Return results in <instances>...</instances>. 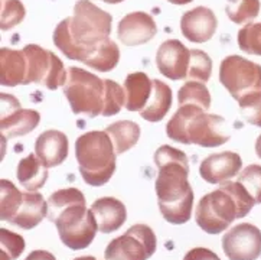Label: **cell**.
<instances>
[{"label": "cell", "instance_id": "obj_35", "mask_svg": "<svg viewBox=\"0 0 261 260\" xmlns=\"http://www.w3.org/2000/svg\"><path fill=\"white\" fill-rule=\"evenodd\" d=\"M2 237V253L6 254L10 260H16L25 250V240L22 235L12 233L6 228L0 230Z\"/></svg>", "mask_w": 261, "mask_h": 260}, {"label": "cell", "instance_id": "obj_11", "mask_svg": "<svg viewBox=\"0 0 261 260\" xmlns=\"http://www.w3.org/2000/svg\"><path fill=\"white\" fill-rule=\"evenodd\" d=\"M222 249L229 260H257L261 256V231L250 223L232 227L222 237Z\"/></svg>", "mask_w": 261, "mask_h": 260}, {"label": "cell", "instance_id": "obj_9", "mask_svg": "<svg viewBox=\"0 0 261 260\" xmlns=\"http://www.w3.org/2000/svg\"><path fill=\"white\" fill-rule=\"evenodd\" d=\"M23 52L28 61L25 85L35 83L45 85L48 90H57L61 85H65L68 71L54 52L34 43L26 45Z\"/></svg>", "mask_w": 261, "mask_h": 260}, {"label": "cell", "instance_id": "obj_37", "mask_svg": "<svg viewBox=\"0 0 261 260\" xmlns=\"http://www.w3.org/2000/svg\"><path fill=\"white\" fill-rule=\"evenodd\" d=\"M25 260H57L54 257V254L45 250H35V252L29 253V256Z\"/></svg>", "mask_w": 261, "mask_h": 260}, {"label": "cell", "instance_id": "obj_12", "mask_svg": "<svg viewBox=\"0 0 261 260\" xmlns=\"http://www.w3.org/2000/svg\"><path fill=\"white\" fill-rule=\"evenodd\" d=\"M41 122V114L36 110L22 109L19 101L12 94H2V136L17 137L31 133Z\"/></svg>", "mask_w": 261, "mask_h": 260}, {"label": "cell", "instance_id": "obj_36", "mask_svg": "<svg viewBox=\"0 0 261 260\" xmlns=\"http://www.w3.org/2000/svg\"><path fill=\"white\" fill-rule=\"evenodd\" d=\"M184 260H221L218 257V254L210 250V249H205V247H195L192 250L186 253Z\"/></svg>", "mask_w": 261, "mask_h": 260}, {"label": "cell", "instance_id": "obj_23", "mask_svg": "<svg viewBox=\"0 0 261 260\" xmlns=\"http://www.w3.org/2000/svg\"><path fill=\"white\" fill-rule=\"evenodd\" d=\"M170 107H172L170 87L160 80H153L152 97L146 104V107L142 111H139L140 116L147 122L156 123V122H160L162 119H165Z\"/></svg>", "mask_w": 261, "mask_h": 260}, {"label": "cell", "instance_id": "obj_7", "mask_svg": "<svg viewBox=\"0 0 261 260\" xmlns=\"http://www.w3.org/2000/svg\"><path fill=\"white\" fill-rule=\"evenodd\" d=\"M64 94L74 114L94 119L102 114L106 103V81L83 68L71 67Z\"/></svg>", "mask_w": 261, "mask_h": 260}, {"label": "cell", "instance_id": "obj_22", "mask_svg": "<svg viewBox=\"0 0 261 260\" xmlns=\"http://www.w3.org/2000/svg\"><path fill=\"white\" fill-rule=\"evenodd\" d=\"M17 181L28 191L35 193L48 181V168L36 155L31 153L17 165Z\"/></svg>", "mask_w": 261, "mask_h": 260}, {"label": "cell", "instance_id": "obj_38", "mask_svg": "<svg viewBox=\"0 0 261 260\" xmlns=\"http://www.w3.org/2000/svg\"><path fill=\"white\" fill-rule=\"evenodd\" d=\"M255 153H257V156L261 159V134L258 136L257 142H255Z\"/></svg>", "mask_w": 261, "mask_h": 260}, {"label": "cell", "instance_id": "obj_10", "mask_svg": "<svg viewBox=\"0 0 261 260\" xmlns=\"http://www.w3.org/2000/svg\"><path fill=\"white\" fill-rule=\"evenodd\" d=\"M154 231L146 224H135L123 235L111 240L104 252L106 260H147L156 252Z\"/></svg>", "mask_w": 261, "mask_h": 260}, {"label": "cell", "instance_id": "obj_8", "mask_svg": "<svg viewBox=\"0 0 261 260\" xmlns=\"http://www.w3.org/2000/svg\"><path fill=\"white\" fill-rule=\"evenodd\" d=\"M219 81L232 99L241 101L261 92V65L240 55H229L221 62Z\"/></svg>", "mask_w": 261, "mask_h": 260}, {"label": "cell", "instance_id": "obj_4", "mask_svg": "<svg viewBox=\"0 0 261 260\" xmlns=\"http://www.w3.org/2000/svg\"><path fill=\"white\" fill-rule=\"evenodd\" d=\"M255 201L238 181H227L218 190L203 195L195 211L196 224L208 234L225 231L237 218H244L253 210Z\"/></svg>", "mask_w": 261, "mask_h": 260}, {"label": "cell", "instance_id": "obj_31", "mask_svg": "<svg viewBox=\"0 0 261 260\" xmlns=\"http://www.w3.org/2000/svg\"><path fill=\"white\" fill-rule=\"evenodd\" d=\"M106 81V103H104V110L102 116L110 117L118 114L123 106H126V94L123 91L121 85L117 84L113 80H104Z\"/></svg>", "mask_w": 261, "mask_h": 260}, {"label": "cell", "instance_id": "obj_15", "mask_svg": "<svg viewBox=\"0 0 261 260\" xmlns=\"http://www.w3.org/2000/svg\"><path fill=\"white\" fill-rule=\"evenodd\" d=\"M158 34L156 22L146 12L128 13L120 20L117 28L118 39L127 46L143 45L153 39Z\"/></svg>", "mask_w": 261, "mask_h": 260}, {"label": "cell", "instance_id": "obj_21", "mask_svg": "<svg viewBox=\"0 0 261 260\" xmlns=\"http://www.w3.org/2000/svg\"><path fill=\"white\" fill-rule=\"evenodd\" d=\"M126 109L128 111H142L152 97L153 80L144 73H132L124 80Z\"/></svg>", "mask_w": 261, "mask_h": 260}, {"label": "cell", "instance_id": "obj_18", "mask_svg": "<svg viewBox=\"0 0 261 260\" xmlns=\"http://www.w3.org/2000/svg\"><path fill=\"white\" fill-rule=\"evenodd\" d=\"M91 211L97 221L98 231H101L102 234L117 231L127 220L126 205L113 197H104L94 201Z\"/></svg>", "mask_w": 261, "mask_h": 260}, {"label": "cell", "instance_id": "obj_26", "mask_svg": "<svg viewBox=\"0 0 261 260\" xmlns=\"http://www.w3.org/2000/svg\"><path fill=\"white\" fill-rule=\"evenodd\" d=\"M177 101L179 106L184 104H195L199 106L203 110L211 107V94L206 85L199 81H188L184 87L179 88L177 92Z\"/></svg>", "mask_w": 261, "mask_h": 260}, {"label": "cell", "instance_id": "obj_41", "mask_svg": "<svg viewBox=\"0 0 261 260\" xmlns=\"http://www.w3.org/2000/svg\"><path fill=\"white\" fill-rule=\"evenodd\" d=\"M74 260H97V259L93 257V256H83V257H76V259Z\"/></svg>", "mask_w": 261, "mask_h": 260}, {"label": "cell", "instance_id": "obj_16", "mask_svg": "<svg viewBox=\"0 0 261 260\" xmlns=\"http://www.w3.org/2000/svg\"><path fill=\"white\" fill-rule=\"evenodd\" d=\"M218 20L210 8L198 6L188 10L180 19V32L188 41L203 43L210 41L217 32Z\"/></svg>", "mask_w": 261, "mask_h": 260}, {"label": "cell", "instance_id": "obj_32", "mask_svg": "<svg viewBox=\"0 0 261 260\" xmlns=\"http://www.w3.org/2000/svg\"><path fill=\"white\" fill-rule=\"evenodd\" d=\"M26 9L20 0H2V29L9 31L25 19Z\"/></svg>", "mask_w": 261, "mask_h": 260}, {"label": "cell", "instance_id": "obj_3", "mask_svg": "<svg viewBox=\"0 0 261 260\" xmlns=\"http://www.w3.org/2000/svg\"><path fill=\"white\" fill-rule=\"evenodd\" d=\"M48 218L57 226L59 239L72 250L93 243L98 226L91 208H87L84 194L76 188H64L48 198Z\"/></svg>", "mask_w": 261, "mask_h": 260}, {"label": "cell", "instance_id": "obj_1", "mask_svg": "<svg viewBox=\"0 0 261 260\" xmlns=\"http://www.w3.org/2000/svg\"><path fill=\"white\" fill-rule=\"evenodd\" d=\"M154 163L159 169L154 188L162 216L170 224H185L192 217L194 207L188 156L185 152L163 145L154 153Z\"/></svg>", "mask_w": 261, "mask_h": 260}, {"label": "cell", "instance_id": "obj_29", "mask_svg": "<svg viewBox=\"0 0 261 260\" xmlns=\"http://www.w3.org/2000/svg\"><path fill=\"white\" fill-rule=\"evenodd\" d=\"M23 193H20L8 179H2V200H0V218L2 221H10L22 201Z\"/></svg>", "mask_w": 261, "mask_h": 260}, {"label": "cell", "instance_id": "obj_5", "mask_svg": "<svg viewBox=\"0 0 261 260\" xmlns=\"http://www.w3.org/2000/svg\"><path fill=\"white\" fill-rule=\"evenodd\" d=\"M225 119L210 114L195 104L179 106L173 117L166 125V134L173 142L199 145L202 148H217L229 140L224 130Z\"/></svg>", "mask_w": 261, "mask_h": 260}, {"label": "cell", "instance_id": "obj_30", "mask_svg": "<svg viewBox=\"0 0 261 260\" xmlns=\"http://www.w3.org/2000/svg\"><path fill=\"white\" fill-rule=\"evenodd\" d=\"M238 46L245 54L261 57V22L248 23L238 32Z\"/></svg>", "mask_w": 261, "mask_h": 260}, {"label": "cell", "instance_id": "obj_19", "mask_svg": "<svg viewBox=\"0 0 261 260\" xmlns=\"http://www.w3.org/2000/svg\"><path fill=\"white\" fill-rule=\"evenodd\" d=\"M45 217H48V201H45L39 193L28 191L23 193L22 201L9 223L23 230H31Z\"/></svg>", "mask_w": 261, "mask_h": 260}, {"label": "cell", "instance_id": "obj_28", "mask_svg": "<svg viewBox=\"0 0 261 260\" xmlns=\"http://www.w3.org/2000/svg\"><path fill=\"white\" fill-rule=\"evenodd\" d=\"M212 74V61L206 52L201 50H191V61L188 69V80L189 81H199L206 83Z\"/></svg>", "mask_w": 261, "mask_h": 260}, {"label": "cell", "instance_id": "obj_39", "mask_svg": "<svg viewBox=\"0 0 261 260\" xmlns=\"http://www.w3.org/2000/svg\"><path fill=\"white\" fill-rule=\"evenodd\" d=\"M172 5H186V3H191L192 0H168Z\"/></svg>", "mask_w": 261, "mask_h": 260}, {"label": "cell", "instance_id": "obj_27", "mask_svg": "<svg viewBox=\"0 0 261 260\" xmlns=\"http://www.w3.org/2000/svg\"><path fill=\"white\" fill-rule=\"evenodd\" d=\"M227 16L237 25L250 22L260 13V0H227Z\"/></svg>", "mask_w": 261, "mask_h": 260}, {"label": "cell", "instance_id": "obj_40", "mask_svg": "<svg viewBox=\"0 0 261 260\" xmlns=\"http://www.w3.org/2000/svg\"><path fill=\"white\" fill-rule=\"evenodd\" d=\"M102 2H106L109 5H117V3H121L123 0H102Z\"/></svg>", "mask_w": 261, "mask_h": 260}, {"label": "cell", "instance_id": "obj_25", "mask_svg": "<svg viewBox=\"0 0 261 260\" xmlns=\"http://www.w3.org/2000/svg\"><path fill=\"white\" fill-rule=\"evenodd\" d=\"M118 61H120V50L117 43L111 39H107L93 51V54L88 57L84 64L100 73H109L117 67Z\"/></svg>", "mask_w": 261, "mask_h": 260}, {"label": "cell", "instance_id": "obj_34", "mask_svg": "<svg viewBox=\"0 0 261 260\" xmlns=\"http://www.w3.org/2000/svg\"><path fill=\"white\" fill-rule=\"evenodd\" d=\"M238 104L245 122L253 126L261 127V92L245 97L238 101Z\"/></svg>", "mask_w": 261, "mask_h": 260}, {"label": "cell", "instance_id": "obj_33", "mask_svg": "<svg viewBox=\"0 0 261 260\" xmlns=\"http://www.w3.org/2000/svg\"><path fill=\"white\" fill-rule=\"evenodd\" d=\"M238 182L251 194L255 204H261V165H248L238 175Z\"/></svg>", "mask_w": 261, "mask_h": 260}, {"label": "cell", "instance_id": "obj_13", "mask_svg": "<svg viewBox=\"0 0 261 260\" xmlns=\"http://www.w3.org/2000/svg\"><path fill=\"white\" fill-rule=\"evenodd\" d=\"M191 61V50L177 39H168L162 43L156 54L158 69L166 78L173 81L184 80L188 77Z\"/></svg>", "mask_w": 261, "mask_h": 260}, {"label": "cell", "instance_id": "obj_14", "mask_svg": "<svg viewBox=\"0 0 261 260\" xmlns=\"http://www.w3.org/2000/svg\"><path fill=\"white\" fill-rule=\"evenodd\" d=\"M243 167V159L236 152L212 153L201 162L199 174L208 184H224L237 176Z\"/></svg>", "mask_w": 261, "mask_h": 260}, {"label": "cell", "instance_id": "obj_2", "mask_svg": "<svg viewBox=\"0 0 261 260\" xmlns=\"http://www.w3.org/2000/svg\"><path fill=\"white\" fill-rule=\"evenodd\" d=\"M113 17L90 0H78L74 15L61 20L54 31V43L67 58L85 62L104 41L110 39Z\"/></svg>", "mask_w": 261, "mask_h": 260}, {"label": "cell", "instance_id": "obj_20", "mask_svg": "<svg viewBox=\"0 0 261 260\" xmlns=\"http://www.w3.org/2000/svg\"><path fill=\"white\" fill-rule=\"evenodd\" d=\"M28 74V61L23 50H9L2 48L0 51V83L5 87L25 85Z\"/></svg>", "mask_w": 261, "mask_h": 260}, {"label": "cell", "instance_id": "obj_17", "mask_svg": "<svg viewBox=\"0 0 261 260\" xmlns=\"http://www.w3.org/2000/svg\"><path fill=\"white\" fill-rule=\"evenodd\" d=\"M69 145L65 133L59 130H45L35 142V155L46 168H55L67 159Z\"/></svg>", "mask_w": 261, "mask_h": 260}, {"label": "cell", "instance_id": "obj_24", "mask_svg": "<svg viewBox=\"0 0 261 260\" xmlns=\"http://www.w3.org/2000/svg\"><path fill=\"white\" fill-rule=\"evenodd\" d=\"M106 132L110 136L117 155L130 151L140 139V126L132 120H120L110 125Z\"/></svg>", "mask_w": 261, "mask_h": 260}, {"label": "cell", "instance_id": "obj_6", "mask_svg": "<svg viewBox=\"0 0 261 260\" xmlns=\"http://www.w3.org/2000/svg\"><path fill=\"white\" fill-rule=\"evenodd\" d=\"M116 149L107 132L91 130L75 142V158L85 184L102 186L116 171Z\"/></svg>", "mask_w": 261, "mask_h": 260}]
</instances>
